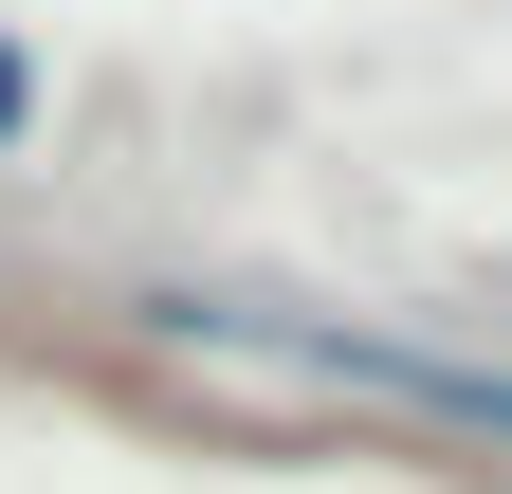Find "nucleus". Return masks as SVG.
<instances>
[{
    "instance_id": "f257e3e1",
    "label": "nucleus",
    "mask_w": 512,
    "mask_h": 494,
    "mask_svg": "<svg viewBox=\"0 0 512 494\" xmlns=\"http://www.w3.org/2000/svg\"><path fill=\"white\" fill-rule=\"evenodd\" d=\"M165 330H220V348H275L311 366V385H348V403H403L439 421V440H512V366H458V348H421V330H293V312H238V293H147Z\"/></svg>"
},
{
    "instance_id": "f03ea898",
    "label": "nucleus",
    "mask_w": 512,
    "mask_h": 494,
    "mask_svg": "<svg viewBox=\"0 0 512 494\" xmlns=\"http://www.w3.org/2000/svg\"><path fill=\"white\" fill-rule=\"evenodd\" d=\"M37 110H55V74H37V55H19V19H0V165L37 147Z\"/></svg>"
}]
</instances>
